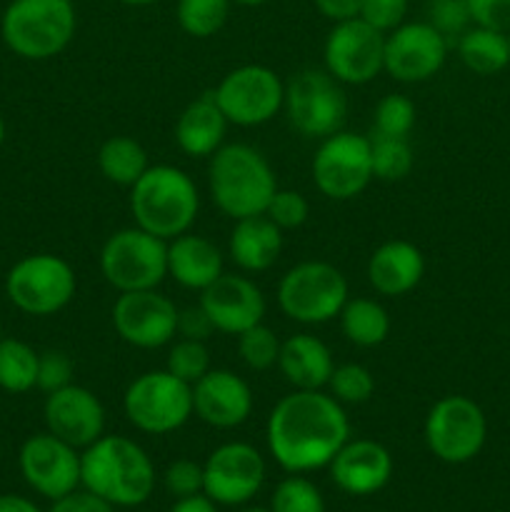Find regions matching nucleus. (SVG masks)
I'll list each match as a JSON object with an SVG mask.
<instances>
[{
    "label": "nucleus",
    "mask_w": 510,
    "mask_h": 512,
    "mask_svg": "<svg viewBox=\"0 0 510 512\" xmlns=\"http://www.w3.org/2000/svg\"><path fill=\"white\" fill-rule=\"evenodd\" d=\"M178 313L168 295L153 290H133V293H118L113 303L115 335L123 343L140 350H155L170 345L178 338Z\"/></svg>",
    "instance_id": "2eb2a0df"
},
{
    "label": "nucleus",
    "mask_w": 510,
    "mask_h": 512,
    "mask_svg": "<svg viewBox=\"0 0 510 512\" xmlns=\"http://www.w3.org/2000/svg\"><path fill=\"white\" fill-rule=\"evenodd\" d=\"M123 413L140 433L170 435L193 418V385L165 368L140 373L125 388Z\"/></svg>",
    "instance_id": "6e6552de"
},
{
    "label": "nucleus",
    "mask_w": 510,
    "mask_h": 512,
    "mask_svg": "<svg viewBox=\"0 0 510 512\" xmlns=\"http://www.w3.org/2000/svg\"><path fill=\"white\" fill-rule=\"evenodd\" d=\"M328 393L340 405H363L375 395V378L360 363L335 365L333 375L328 380Z\"/></svg>",
    "instance_id": "f704fd0d"
},
{
    "label": "nucleus",
    "mask_w": 510,
    "mask_h": 512,
    "mask_svg": "<svg viewBox=\"0 0 510 512\" xmlns=\"http://www.w3.org/2000/svg\"><path fill=\"white\" fill-rule=\"evenodd\" d=\"M283 110L288 123L303 138L323 140L343 130L348 118V95L343 83L325 68H305L285 83Z\"/></svg>",
    "instance_id": "9d476101"
},
{
    "label": "nucleus",
    "mask_w": 510,
    "mask_h": 512,
    "mask_svg": "<svg viewBox=\"0 0 510 512\" xmlns=\"http://www.w3.org/2000/svg\"><path fill=\"white\" fill-rule=\"evenodd\" d=\"M198 305L208 313L215 333L235 335V338L253 325L263 323L268 310L263 290L255 285V280L235 273H223L213 285H208L200 293Z\"/></svg>",
    "instance_id": "aec40b11"
},
{
    "label": "nucleus",
    "mask_w": 510,
    "mask_h": 512,
    "mask_svg": "<svg viewBox=\"0 0 510 512\" xmlns=\"http://www.w3.org/2000/svg\"><path fill=\"white\" fill-rule=\"evenodd\" d=\"M325 70L343 85H368L383 73L385 33L363 18L333 23L323 45Z\"/></svg>",
    "instance_id": "4468645a"
},
{
    "label": "nucleus",
    "mask_w": 510,
    "mask_h": 512,
    "mask_svg": "<svg viewBox=\"0 0 510 512\" xmlns=\"http://www.w3.org/2000/svg\"><path fill=\"white\" fill-rule=\"evenodd\" d=\"M18 465L25 483L48 500H60L80 488V450L48 430L20 445Z\"/></svg>",
    "instance_id": "a211bd4d"
},
{
    "label": "nucleus",
    "mask_w": 510,
    "mask_h": 512,
    "mask_svg": "<svg viewBox=\"0 0 510 512\" xmlns=\"http://www.w3.org/2000/svg\"><path fill=\"white\" fill-rule=\"evenodd\" d=\"M270 512H325L323 493L303 475H288L273 490Z\"/></svg>",
    "instance_id": "e433bc0d"
},
{
    "label": "nucleus",
    "mask_w": 510,
    "mask_h": 512,
    "mask_svg": "<svg viewBox=\"0 0 510 512\" xmlns=\"http://www.w3.org/2000/svg\"><path fill=\"white\" fill-rule=\"evenodd\" d=\"M130 213L138 228L160 240L188 233L200 213L195 180L175 165H150L130 188Z\"/></svg>",
    "instance_id": "20e7f679"
},
{
    "label": "nucleus",
    "mask_w": 510,
    "mask_h": 512,
    "mask_svg": "<svg viewBox=\"0 0 510 512\" xmlns=\"http://www.w3.org/2000/svg\"><path fill=\"white\" fill-rule=\"evenodd\" d=\"M415 103L408 95L388 93L378 100L373 113V133L390 138H408L415 125Z\"/></svg>",
    "instance_id": "4c0bfd02"
},
{
    "label": "nucleus",
    "mask_w": 510,
    "mask_h": 512,
    "mask_svg": "<svg viewBox=\"0 0 510 512\" xmlns=\"http://www.w3.org/2000/svg\"><path fill=\"white\" fill-rule=\"evenodd\" d=\"M213 98L230 125L258 128L283 110L285 83L268 65H238L223 75Z\"/></svg>",
    "instance_id": "f8f14e48"
},
{
    "label": "nucleus",
    "mask_w": 510,
    "mask_h": 512,
    "mask_svg": "<svg viewBox=\"0 0 510 512\" xmlns=\"http://www.w3.org/2000/svg\"><path fill=\"white\" fill-rule=\"evenodd\" d=\"M5 135H8V128H5V120H3V115H0V148H3V143H5Z\"/></svg>",
    "instance_id": "864d4df0"
},
{
    "label": "nucleus",
    "mask_w": 510,
    "mask_h": 512,
    "mask_svg": "<svg viewBox=\"0 0 510 512\" xmlns=\"http://www.w3.org/2000/svg\"><path fill=\"white\" fill-rule=\"evenodd\" d=\"M228 118L215 103L213 93L195 98L183 108L175 123V143L188 158H210L225 145Z\"/></svg>",
    "instance_id": "bb28decb"
},
{
    "label": "nucleus",
    "mask_w": 510,
    "mask_h": 512,
    "mask_svg": "<svg viewBox=\"0 0 510 512\" xmlns=\"http://www.w3.org/2000/svg\"><path fill=\"white\" fill-rule=\"evenodd\" d=\"M425 445L438 460L463 465L478 458L488 440V420L483 408L465 395H445L435 400L425 415Z\"/></svg>",
    "instance_id": "9b49d317"
},
{
    "label": "nucleus",
    "mask_w": 510,
    "mask_h": 512,
    "mask_svg": "<svg viewBox=\"0 0 510 512\" xmlns=\"http://www.w3.org/2000/svg\"><path fill=\"white\" fill-rule=\"evenodd\" d=\"M170 512H218V505H215L205 493H198L190 495V498L175 500Z\"/></svg>",
    "instance_id": "09e8293b"
},
{
    "label": "nucleus",
    "mask_w": 510,
    "mask_h": 512,
    "mask_svg": "<svg viewBox=\"0 0 510 512\" xmlns=\"http://www.w3.org/2000/svg\"><path fill=\"white\" fill-rule=\"evenodd\" d=\"M0 512H40L33 500L23 498V495H0Z\"/></svg>",
    "instance_id": "8fccbe9b"
},
{
    "label": "nucleus",
    "mask_w": 510,
    "mask_h": 512,
    "mask_svg": "<svg viewBox=\"0 0 510 512\" xmlns=\"http://www.w3.org/2000/svg\"><path fill=\"white\" fill-rule=\"evenodd\" d=\"M265 218L273 220L280 230H298L303 228L310 215V203L300 190L278 188L265 208Z\"/></svg>",
    "instance_id": "58836bf2"
},
{
    "label": "nucleus",
    "mask_w": 510,
    "mask_h": 512,
    "mask_svg": "<svg viewBox=\"0 0 510 512\" xmlns=\"http://www.w3.org/2000/svg\"><path fill=\"white\" fill-rule=\"evenodd\" d=\"M78 290L73 265L55 253H33L20 258L5 275L10 303L33 318H50L68 308Z\"/></svg>",
    "instance_id": "0eeeda50"
},
{
    "label": "nucleus",
    "mask_w": 510,
    "mask_h": 512,
    "mask_svg": "<svg viewBox=\"0 0 510 512\" xmlns=\"http://www.w3.org/2000/svg\"><path fill=\"white\" fill-rule=\"evenodd\" d=\"M370 288L385 298H403L420 285L425 275V255L410 240H385L368 258Z\"/></svg>",
    "instance_id": "5701e85b"
},
{
    "label": "nucleus",
    "mask_w": 510,
    "mask_h": 512,
    "mask_svg": "<svg viewBox=\"0 0 510 512\" xmlns=\"http://www.w3.org/2000/svg\"><path fill=\"white\" fill-rule=\"evenodd\" d=\"M505 40H508V55H510V30H508V33H505Z\"/></svg>",
    "instance_id": "6e6d98bb"
},
{
    "label": "nucleus",
    "mask_w": 510,
    "mask_h": 512,
    "mask_svg": "<svg viewBox=\"0 0 510 512\" xmlns=\"http://www.w3.org/2000/svg\"><path fill=\"white\" fill-rule=\"evenodd\" d=\"M213 333V323H210L208 313H205L200 305H190V308H183L178 313V338L200 340V343H205Z\"/></svg>",
    "instance_id": "a18cd8bd"
},
{
    "label": "nucleus",
    "mask_w": 510,
    "mask_h": 512,
    "mask_svg": "<svg viewBox=\"0 0 510 512\" xmlns=\"http://www.w3.org/2000/svg\"><path fill=\"white\" fill-rule=\"evenodd\" d=\"M230 5H233V0H178L175 20H178L180 30L190 38H213L228 23Z\"/></svg>",
    "instance_id": "473e14b6"
},
{
    "label": "nucleus",
    "mask_w": 510,
    "mask_h": 512,
    "mask_svg": "<svg viewBox=\"0 0 510 512\" xmlns=\"http://www.w3.org/2000/svg\"><path fill=\"white\" fill-rule=\"evenodd\" d=\"M163 485L168 490V495H173L175 500L203 493V465L188 458L173 460L165 468Z\"/></svg>",
    "instance_id": "ea45409f"
},
{
    "label": "nucleus",
    "mask_w": 510,
    "mask_h": 512,
    "mask_svg": "<svg viewBox=\"0 0 510 512\" xmlns=\"http://www.w3.org/2000/svg\"><path fill=\"white\" fill-rule=\"evenodd\" d=\"M118 3L130 5V8H145V5H153L158 3V0H118Z\"/></svg>",
    "instance_id": "3c124183"
},
{
    "label": "nucleus",
    "mask_w": 510,
    "mask_h": 512,
    "mask_svg": "<svg viewBox=\"0 0 510 512\" xmlns=\"http://www.w3.org/2000/svg\"><path fill=\"white\" fill-rule=\"evenodd\" d=\"M265 440L275 463L290 475L328 468L350 440L345 405L323 390H293L270 410Z\"/></svg>",
    "instance_id": "f257e3e1"
},
{
    "label": "nucleus",
    "mask_w": 510,
    "mask_h": 512,
    "mask_svg": "<svg viewBox=\"0 0 510 512\" xmlns=\"http://www.w3.org/2000/svg\"><path fill=\"white\" fill-rule=\"evenodd\" d=\"M225 273L223 250L205 235L183 233L168 240V275L185 290L203 293Z\"/></svg>",
    "instance_id": "b1692460"
},
{
    "label": "nucleus",
    "mask_w": 510,
    "mask_h": 512,
    "mask_svg": "<svg viewBox=\"0 0 510 512\" xmlns=\"http://www.w3.org/2000/svg\"><path fill=\"white\" fill-rule=\"evenodd\" d=\"M43 420L48 433L85 450L105 435V408L90 388L70 383L45 395Z\"/></svg>",
    "instance_id": "6ab92c4d"
},
{
    "label": "nucleus",
    "mask_w": 510,
    "mask_h": 512,
    "mask_svg": "<svg viewBox=\"0 0 510 512\" xmlns=\"http://www.w3.org/2000/svg\"><path fill=\"white\" fill-rule=\"evenodd\" d=\"M73 373L75 365L68 353H63V350H45V353H40L38 388L43 390L45 395L55 393V390L73 383Z\"/></svg>",
    "instance_id": "79ce46f5"
},
{
    "label": "nucleus",
    "mask_w": 510,
    "mask_h": 512,
    "mask_svg": "<svg viewBox=\"0 0 510 512\" xmlns=\"http://www.w3.org/2000/svg\"><path fill=\"white\" fill-rule=\"evenodd\" d=\"M315 10L330 23H343V20L360 18L363 0H313Z\"/></svg>",
    "instance_id": "de8ad7c7"
},
{
    "label": "nucleus",
    "mask_w": 510,
    "mask_h": 512,
    "mask_svg": "<svg viewBox=\"0 0 510 512\" xmlns=\"http://www.w3.org/2000/svg\"><path fill=\"white\" fill-rule=\"evenodd\" d=\"M50 512H113V505H108L98 495L88 493V490H75L65 498L53 500Z\"/></svg>",
    "instance_id": "49530a36"
},
{
    "label": "nucleus",
    "mask_w": 510,
    "mask_h": 512,
    "mask_svg": "<svg viewBox=\"0 0 510 512\" xmlns=\"http://www.w3.org/2000/svg\"><path fill=\"white\" fill-rule=\"evenodd\" d=\"M265 460L250 443H225L203 463V493L215 505H248L265 483Z\"/></svg>",
    "instance_id": "dca6fc26"
},
{
    "label": "nucleus",
    "mask_w": 510,
    "mask_h": 512,
    "mask_svg": "<svg viewBox=\"0 0 510 512\" xmlns=\"http://www.w3.org/2000/svg\"><path fill=\"white\" fill-rule=\"evenodd\" d=\"M470 23L478 28L498 30L508 33L510 30V0H468Z\"/></svg>",
    "instance_id": "c03bdc74"
},
{
    "label": "nucleus",
    "mask_w": 510,
    "mask_h": 512,
    "mask_svg": "<svg viewBox=\"0 0 510 512\" xmlns=\"http://www.w3.org/2000/svg\"><path fill=\"white\" fill-rule=\"evenodd\" d=\"M235 5H243V8H258V5H265L268 0H233Z\"/></svg>",
    "instance_id": "603ef678"
},
{
    "label": "nucleus",
    "mask_w": 510,
    "mask_h": 512,
    "mask_svg": "<svg viewBox=\"0 0 510 512\" xmlns=\"http://www.w3.org/2000/svg\"><path fill=\"white\" fill-rule=\"evenodd\" d=\"M248 380L228 368H210L193 385V415L215 430L240 428L253 413Z\"/></svg>",
    "instance_id": "412c9836"
},
{
    "label": "nucleus",
    "mask_w": 510,
    "mask_h": 512,
    "mask_svg": "<svg viewBox=\"0 0 510 512\" xmlns=\"http://www.w3.org/2000/svg\"><path fill=\"white\" fill-rule=\"evenodd\" d=\"M280 345H283V340L265 323L253 325V328L238 335V355L245 368L253 370V373H265L270 368H278Z\"/></svg>",
    "instance_id": "72a5a7b5"
},
{
    "label": "nucleus",
    "mask_w": 510,
    "mask_h": 512,
    "mask_svg": "<svg viewBox=\"0 0 510 512\" xmlns=\"http://www.w3.org/2000/svg\"><path fill=\"white\" fill-rule=\"evenodd\" d=\"M313 183L328 200H353L373 183L370 138L350 130H338L320 140L313 155Z\"/></svg>",
    "instance_id": "ddd939ff"
},
{
    "label": "nucleus",
    "mask_w": 510,
    "mask_h": 512,
    "mask_svg": "<svg viewBox=\"0 0 510 512\" xmlns=\"http://www.w3.org/2000/svg\"><path fill=\"white\" fill-rule=\"evenodd\" d=\"M0 460H3V443H0Z\"/></svg>",
    "instance_id": "4d7b16f0"
},
{
    "label": "nucleus",
    "mask_w": 510,
    "mask_h": 512,
    "mask_svg": "<svg viewBox=\"0 0 510 512\" xmlns=\"http://www.w3.org/2000/svg\"><path fill=\"white\" fill-rule=\"evenodd\" d=\"M208 190L215 208L230 220L263 215L278 190L270 160L248 143H228L210 155Z\"/></svg>",
    "instance_id": "7ed1b4c3"
},
{
    "label": "nucleus",
    "mask_w": 510,
    "mask_h": 512,
    "mask_svg": "<svg viewBox=\"0 0 510 512\" xmlns=\"http://www.w3.org/2000/svg\"><path fill=\"white\" fill-rule=\"evenodd\" d=\"M338 320L345 340L355 348H378L390 335L388 310L373 298H348Z\"/></svg>",
    "instance_id": "cd10ccee"
},
{
    "label": "nucleus",
    "mask_w": 510,
    "mask_h": 512,
    "mask_svg": "<svg viewBox=\"0 0 510 512\" xmlns=\"http://www.w3.org/2000/svg\"><path fill=\"white\" fill-rule=\"evenodd\" d=\"M278 370L293 390H325L335 360L323 340L310 333H295L280 345Z\"/></svg>",
    "instance_id": "393cba45"
},
{
    "label": "nucleus",
    "mask_w": 510,
    "mask_h": 512,
    "mask_svg": "<svg viewBox=\"0 0 510 512\" xmlns=\"http://www.w3.org/2000/svg\"><path fill=\"white\" fill-rule=\"evenodd\" d=\"M80 485L113 508H135L153 495L155 465L135 440L103 435L80 453Z\"/></svg>",
    "instance_id": "f03ea898"
},
{
    "label": "nucleus",
    "mask_w": 510,
    "mask_h": 512,
    "mask_svg": "<svg viewBox=\"0 0 510 512\" xmlns=\"http://www.w3.org/2000/svg\"><path fill=\"white\" fill-rule=\"evenodd\" d=\"M148 168V150L130 135H110L100 145L98 170L108 183L130 190Z\"/></svg>",
    "instance_id": "c85d7f7f"
},
{
    "label": "nucleus",
    "mask_w": 510,
    "mask_h": 512,
    "mask_svg": "<svg viewBox=\"0 0 510 512\" xmlns=\"http://www.w3.org/2000/svg\"><path fill=\"white\" fill-rule=\"evenodd\" d=\"M370 163H373V180L383 183H400L410 175L415 165L413 145L408 138H390V135H370Z\"/></svg>",
    "instance_id": "2f4dec72"
},
{
    "label": "nucleus",
    "mask_w": 510,
    "mask_h": 512,
    "mask_svg": "<svg viewBox=\"0 0 510 512\" xmlns=\"http://www.w3.org/2000/svg\"><path fill=\"white\" fill-rule=\"evenodd\" d=\"M228 255L240 273H265L283 253V230L265 215L233 220Z\"/></svg>",
    "instance_id": "a878e982"
},
{
    "label": "nucleus",
    "mask_w": 510,
    "mask_h": 512,
    "mask_svg": "<svg viewBox=\"0 0 510 512\" xmlns=\"http://www.w3.org/2000/svg\"><path fill=\"white\" fill-rule=\"evenodd\" d=\"M278 308L300 325H323L340 315L350 288L343 270L325 260H303L293 265L278 283Z\"/></svg>",
    "instance_id": "423d86ee"
},
{
    "label": "nucleus",
    "mask_w": 510,
    "mask_h": 512,
    "mask_svg": "<svg viewBox=\"0 0 510 512\" xmlns=\"http://www.w3.org/2000/svg\"><path fill=\"white\" fill-rule=\"evenodd\" d=\"M100 273L118 293L158 288L168 278V240L138 225L115 230L100 250Z\"/></svg>",
    "instance_id": "1a4fd4ad"
},
{
    "label": "nucleus",
    "mask_w": 510,
    "mask_h": 512,
    "mask_svg": "<svg viewBox=\"0 0 510 512\" xmlns=\"http://www.w3.org/2000/svg\"><path fill=\"white\" fill-rule=\"evenodd\" d=\"M405 15H408V0H363L360 8V18L380 33H390L405 23Z\"/></svg>",
    "instance_id": "37998d69"
},
{
    "label": "nucleus",
    "mask_w": 510,
    "mask_h": 512,
    "mask_svg": "<svg viewBox=\"0 0 510 512\" xmlns=\"http://www.w3.org/2000/svg\"><path fill=\"white\" fill-rule=\"evenodd\" d=\"M210 368L213 365H210V350L205 343L188 338H178L170 343L168 358H165V370L173 373L178 380L195 385Z\"/></svg>",
    "instance_id": "c9c22d12"
},
{
    "label": "nucleus",
    "mask_w": 510,
    "mask_h": 512,
    "mask_svg": "<svg viewBox=\"0 0 510 512\" xmlns=\"http://www.w3.org/2000/svg\"><path fill=\"white\" fill-rule=\"evenodd\" d=\"M0 338H3V333H0Z\"/></svg>",
    "instance_id": "13d9d810"
},
{
    "label": "nucleus",
    "mask_w": 510,
    "mask_h": 512,
    "mask_svg": "<svg viewBox=\"0 0 510 512\" xmlns=\"http://www.w3.org/2000/svg\"><path fill=\"white\" fill-rule=\"evenodd\" d=\"M330 478L343 493L368 498L380 493L393 478V455L378 440H348L330 460Z\"/></svg>",
    "instance_id": "4be33fe9"
},
{
    "label": "nucleus",
    "mask_w": 510,
    "mask_h": 512,
    "mask_svg": "<svg viewBox=\"0 0 510 512\" xmlns=\"http://www.w3.org/2000/svg\"><path fill=\"white\" fill-rule=\"evenodd\" d=\"M78 30L73 0H10L0 18V35L23 60H50L63 53Z\"/></svg>",
    "instance_id": "39448f33"
},
{
    "label": "nucleus",
    "mask_w": 510,
    "mask_h": 512,
    "mask_svg": "<svg viewBox=\"0 0 510 512\" xmlns=\"http://www.w3.org/2000/svg\"><path fill=\"white\" fill-rule=\"evenodd\" d=\"M238 512H270V508H258V505H248V508H240Z\"/></svg>",
    "instance_id": "5fc2aeb1"
},
{
    "label": "nucleus",
    "mask_w": 510,
    "mask_h": 512,
    "mask_svg": "<svg viewBox=\"0 0 510 512\" xmlns=\"http://www.w3.org/2000/svg\"><path fill=\"white\" fill-rule=\"evenodd\" d=\"M40 353L18 338H0V390L13 395L38 388Z\"/></svg>",
    "instance_id": "7c9ffc66"
},
{
    "label": "nucleus",
    "mask_w": 510,
    "mask_h": 512,
    "mask_svg": "<svg viewBox=\"0 0 510 512\" xmlns=\"http://www.w3.org/2000/svg\"><path fill=\"white\" fill-rule=\"evenodd\" d=\"M448 58V38L428 20L400 23L385 33L383 70L398 83H425L435 78Z\"/></svg>",
    "instance_id": "f3484780"
},
{
    "label": "nucleus",
    "mask_w": 510,
    "mask_h": 512,
    "mask_svg": "<svg viewBox=\"0 0 510 512\" xmlns=\"http://www.w3.org/2000/svg\"><path fill=\"white\" fill-rule=\"evenodd\" d=\"M458 55L465 68L473 70L475 75H495L510 63L505 33L478 28V25H473V28L460 35Z\"/></svg>",
    "instance_id": "c756f323"
},
{
    "label": "nucleus",
    "mask_w": 510,
    "mask_h": 512,
    "mask_svg": "<svg viewBox=\"0 0 510 512\" xmlns=\"http://www.w3.org/2000/svg\"><path fill=\"white\" fill-rule=\"evenodd\" d=\"M430 20L448 38H460L470 28L468 0H430Z\"/></svg>",
    "instance_id": "a19ab883"
}]
</instances>
